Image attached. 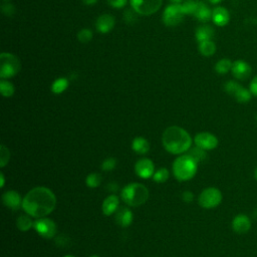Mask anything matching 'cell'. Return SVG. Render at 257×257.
I'll use <instances>...</instances> for the list:
<instances>
[{
    "label": "cell",
    "instance_id": "9",
    "mask_svg": "<svg viewBox=\"0 0 257 257\" xmlns=\"http://www.w3.org/2000/svg\"><path fill=\"white\" fill-rule=\"evenodd\" d=\"M185 16L182 9V4L174 3L168 6L163 13V22L167 26H176L178 25Z\"/></svg>",
    "mask_w": 257,
    "mask_h": 257
},
{
    "label": "cell",
    "instance_id": "11",
    "mask_svg": "<svg viewBox=\"0 0 257 257\" xmlns=\"http://www.w3.org/2000/svg\"><path fill=\"white\" fill-rule=\"evenodd\" d=\"M194 143L197 147L205 151H210L214 150L218 146V139L216 136H214L211 133L202 132L195 136Z\"/></svg>",
    "mask_w": 257,
    "mask_h": 257
},
{
    "label": "cell",
    "instance_id": "22",
    "mask_svg": "<svg viewBox=\"0 0 257 257\" xmlns=\"http://www.w3.org/2000/svg\"><path fill=\"white\" fill-rule=\"evenodd\" d=\"M213 35H214V31L209 25L199 26L196 31V39L198 40V42L211 40Z\"/></svg>",
    "mask_w": 257,
    "mask_h": 257
},
{
    "label": "cell",
    "instance_id": "28",
    "mask_svg": "<svg viewBox=\"0 0 257 257\" xmlns=\"http://www.w3.org/2000/svg\"><path fill=\"white\" fill-rule=\"evenodd\" d=\"M232 63L231 61L227 60V59H223L221 61H219L216 64H215V70L216 73L219 75H225L227 74L228 71H229L232 67Z\"/></svg>",
    "mask_w": 257,
    "mask_h": 257
},
{
    "label": "cell",
    "instance_id": "16",
    "mask_svg": "<svg viewBox=\"0 0 257 257\" xmlns=\"http://www.w3.org/2000/svg\"><path fill=\"white\" fill-rule=\"evenodd\" d=\"M120 204V199L116 195H110L107 197L102 205V210L105 216H111L113 213H116L119 209Z\"/></svg>",
    "mask_w": 257,
    "mask_h": 257
},
{
    "label": "cell",
    "instance_id": "30",
    "mask_svg": "<svg viewBox=\"0 0 257 257\" xmlns=\"http://www.w3.org/2000/svg\"><path fill=\"white\" fill-rule=\"evenodd\" d=\"M169 179V171L166 168L159 169L153 175V180L156 183H165Z\"/></svg>",
    "mask_w": 257,
    "mask_h": 257
},
{
    "label": "cell",
    "instance_id": "21",
    "mask_svg": "<svg viewBox=\"0 0 257 257\" xmlns=\"http://www.w3.org/2000/svg\"><path fill=\"white\" fill-rule=\"evenodd\" d=\"M132 149L139 155H145L150 151V144L147 139L137 137L132 142Z\"/></svg>",
    "mask_w": 257,
    "mask_h": 257
},
{
    "label": "cell",
    "instance_id": "2",
    "mask_svg": "<svg viewBox=\"0 0 257 257\" xmlns=\"http://www.w3.org/2000/svg\"><path fill=\"white\" fill-rule=\"evenodd\" d=\"M162 142L166 151L173 155L188 152L192 146V138L189 133L177 126L166 128L162 136Z\"/></svg>",
    "mask_w": 257,
    "mask_h": 257
},
{
    "label": "cell",
    "instance_id": "8",
    "mask_svg": "<svg viewBox=\"0 0 257 257\" xmlns=\"http://www.w3.org/2000/svg\"><path fill=\"white\" fill-rule=\"evenodd\" d=\"M162 0H131L132 8L142 16H151L160 9Z\"/></svg>",
    "mask_w": 257,
    "mask_h": 257
},
{
    "label": "cell",
    "instance_id": "5",
    "mask_svg": "<svg viewBox=\"0 0 257 257\" xmlns=\"http://www.w3.org/2000/svg\"><path fill=\"white\" fill-rule=\"evenodd\" d=\"M20 70V62L16 55L8 52L0 54V78L2 80L10 79L18 74Z\"/></svg>",
    "mask_w": 257,
    "mask_h": 257
},
{
    "label": "cell",
    "instance_id": "35",
    "mask_svg": "<svg viewBox=\"0 0 257 257\" xmlns=\"http://www.w3.org/2000/svg\"><path fill=\"white\" fill-rule=\"evenodd\" d=\"M198 1H186L182 4V9L185 14H194L195 9L197 7Z\"/></svg>",
    "mask_w": 257,
    "mask_h": 257
},
{
    "label": "cell",
    "instance_id": "46",
    "mask_svg": "<svg viewBox=\"0 0 257 257\" xmlns=\"http://www.w3.org/2000/svg\"><path fill=\"white\" fill-rule=\"evenodd\" d=\"M90 257H99V256H97V255H92V256H90Z\"/></svg>",
    "mask_w": 257,
    "mask_h": 257
},
{
    "label": "cell",
    "instance_id": "41",
    "mask_svg": "<svg viewBox=\"0 0 257 257\" xmlns=\"http://www.w3.org/2000/svg\"><path fill=\"white\" fill-rule=\"evenodd\" d=\"M4 183H5L4 175H3V173H0V186H1V188L4 187Z\"/></svg>",
    "mask_w": 257,
    "mask_h": 257
},
{
    "label": "cell",
    "instance_id": "42",
    "mask_svg": "<svg viewBox=\"0 0 257 257\" xmlns=\"http://www.w3.org/2000/svg\"><path fill=\"white\" fill-rule=\"evenodd\" d=\"M209 1H210L211 3H213V4H217V3L221 2L222 0H209Z\"/></svg>",
    "mask_w": 257,
    "mask_h": 257
},
{
    "label": "cell",
    "instance_id": "39",
    "mask_svg": "<svg viewBox=\"0 0 257 257\" xmlns=\"http://www.w3.org/2000/svg\"><path fill=\"white\" fill-rule=\"evenodd\" d=\"M250 92L257 97V76L250 82Z\"/></svg>",
    "mask_w": 257,
    "mask_h": 257
},
{
    "label": "cell",
    "instance_id": "20",
    "mask_svg": "<svg viewBox=\"0 0 257 257\" xmlns=\"http://www.w3.org/2000/svg\"><path fill=\"white\" fill-rule=\"evenodd\" d=\"M193 16L200 21L207 22L212 18V11L204 2H197V7Z\"/></svg>",
    "mask_w": 257,
    "mask_h": 257
},
{
    "label": "cell",
    "instance_id": "1",
    "mask_svg": "<svg viewBox=\"0 0 257 257\" xmlns=\"http://www.w3.org/2000/svg\"><path fill=\"white\" fill-rule=\"evenodd\" d=\"M55 206L56 197L47 187L33 188L25 195L22 202L23 210L34 218H44L49 215Z\"/></svg>",
    "mask_w": 257,
    "mask_h": 257
},
{
    "label": "cell",
    "instance_id": "3",
    "mask_svg": "<svg viewBox=\"0 0 257 257\" xmlns=\"http://www.w3.org/2000/svg\"><path fill=\"white\" fill-rule=\"evenodd\" d=\"M121 197L127 205L139 207L148 201L149 191L145 185L140 183H131L126 185L123 188Z\"/></svg>",
    "mask_w": 257,
    "mask_h": 257
},
{
    "label": "cell",
    "instance_id": "23",
    "mask_svg": "<svg viewBox=\"0 0 257 257\" xmlns=\"http://www.w3.org/2000/svg\"><path fill=\"white\" fill-rule=\"evenodd\" d=\"M199 51L204 56H211L216 51V46L211 40L199 42Z\"/></svg>",
    "mask_w": 257,
    "mask_h": 257
},
{
    "label": "cell",
    "instance_id": "31",
    "mask_svg": "<svg viewBox=\"0 0 257 257\" xmlns=\"http://www.w3.org/2000/svg\"><path fill=\"white\" fill-rule=\"evenodd\" d=\"M9 159H10V153L8 149L4 145H1L0 146V167L1 168L5 167L9 162Z\"/></svg>",
    "mask_w": 257,
    "mask_h": 257
},
{
    "label": "cell",
    "instance_id": "37",
    "mask_svg": "<svg viewBox=\"0 0 257 257\" xmlns=\"http://www.w3.org/2000/svg\"><path fill=\"white\" fill-rule=\"evenodd\" d=\"M107 1L111 6L115 8H122L127 4V0H107Z\"/></svg>",
    "mask_w": 257,
    "mask_h": 257
},
{
    "label": "cell",
    "instance_id": "36",
    "mask_svg": "<svg viewBox=\"0 0 257 257\" xmlns=\"http://www.w3.org/2000/svg\"><path fill=\"white\" fill-rule=\"evenodd\" d=\"M1 11L6 16H12L14 12H16V8H14V6L10 3H5L1 5Z\"/></svg>",
    "mask_w": 257,
    "mask_h": 257
},
{
    "label": "cell",
    "instance_id": "33",
    "mask_svg": "<svg viewBox=\"0 0 257 257\" xmlns=\"http://www.w3.org/2000/svg\"><path fill=\"white\" fill-rule=\"evenodd\" d=\"M116 166H117V160L115 158H112V157H110V158L106 159L102 163V170L106 171V172H109V171L115 169Z\"/></svg>",
    "mask_w": 257,
    "mask_h": 257
},
{
    "label": "cell",
    "instance_id": "24",
    "mask_svg": "<svg viewBox=\"0 0 257 257\" xmlns=\"http://www.w3.org/2000/svg\"><path fill=\"white\" fill-rule=\"evenodd\" d=\"M34 222L32 220V218L27 215H20L16 220V226L20 231H28L33 227Z\"/></svg>",
    "mask_w": 257,
    "mask_h": 257
},
{
    "label": "cell",
    "instance_id": "43",
    "mask_svg": "<svg viewBox=\"0 0 257 257\" xmlns=\"http://www.w3.org/2000/svg\"><path fill=\"white\" fill-rule=\"evenodd\" d=\"M170 1L173 2V3H180L183 1V0H170Z\"/></svg>",
    "mask_w": 257,
    "mask_h": 257
},
{
    "label": "cell",
    "instance_id": "38",
    "mask_svg": "<svg viewBox=\"0 0 257 257\" xmlns=\"http://www.w3.org/2000/svg\"><path fill=\"white\" fill-rule=\"evenodd\" d=\"M182 199H183V201L187 202V203H190V202L193 201L194 194L192 192H190V191H185L182 194Z\"/></svg>",
    "mask_w": 257,
    "mask_h": 257
},
{
    "label": "cell",
    "instance_id": "18",
    "mask_svg": "<svg viewBox=\"0 0 257 257\" xmlns=\"http://www.w3.org/2000/svg\"><path fill=\"white\" fill-rule=\"evenodd\" d=\"M115 26V18L111 14H103L96 20V30L101 33L110 32Z\"/></svg>",
    "mask_w": 257,
    "mask_h": 257
},
{
    "label": "cell",
    "instance_id": "34",
    "mask_svg": "<svg viewBox=\"0 0 257 257\" xmlns=\"http://www.w3.org/2000/svg\"><path fill=\"white\" fill-rule=\"evenodd\" d=\"M137 12L133 9H128V10H126L125 11V13H124V18H125V21L127 22V23H128V24H133V23H135L136 22V20H137V14H136Z\"/></svg>",
    "mask_w": 257,
    "mask_h": 257
},
{
    "label": "cell",
    "instance_id": "17",
    "mask_svg": "<svg viewBox=\"0 0 257 257\" xmlns=\"http://www.w3.org/2000/svg\"><path fill=\"white\" fill-rule=\"evenodd\" d=\"M134 220L133 212L128 207H119L116 212V221L122 227H128Z\"/></svg>",
    "mask_w": 257,
    "mask_h": 257
},
{
    "label": "cell",
    "instance_id": "47",
    "mask_svg": "<svg viewBox=\"0 0 257 257\" xmlns=\"http://www.w3.org/2000/svg\"><path fill=\"white\" fill-rule=\"evenodd\" d=\"M3 1H5V2H8V1H10V0H3Z\"/></svg>",
    "mask_w": 257,
    "mask_h": 257
},
{
    "label": "cell",
    "instance_id": "44",
    "mask_svg": "<svg viewBox=\"0 0 257 257\" xmlns=\"http://www.w3.org/2000/svg\"><path fill=\"white\" fill-rule=\"evenodd\" d=\"M254 176H255V179L257 180V168H256V170H255V172H254Z\"/></svg>",
    "mask_w": 257,
    "mask_h": 257
},
{
    "label": "cell",
    "instance_id": "4",
    "mask_svg": "<svg viewBox=\"0 0 257 257\" xmlns=\"http://www.w3.org/2000/svg\"><path fill=\"white\" fill-rule=\"evenodd\" d=\"M198 163L189 155H183L173 163V174L178 181H189L197 173Z\"/></svg>",
    "mask_w": 257,
    "mask_h": 257
},
{
    "label": "cell",
    "instance_id": "29",
    "mask_svg": "<svg viewBox=\"0 0 257 257\" xmlns=\"http://www.w3.org/2000/svg\"><path fill=\"white\" fill-rule=\"evenodd\" d=\"M0 91H1V94L5 97L12 96L14 94V87L13 84L7 80H2L0 81Z\"/></svg>",
    "mask_w": 257,
    "mask_h": 257
},
{
    "label": "cell",
    "instance_id": "13",
    "mask_svg": "<svg viewBox=\"0 0 257 257\" xmlns=\"http://www.w3.org/2000/svg\"><path fill=\"white\" fill-rule=\"evenodd\" d=\"M231 71L235 79L239 80H245L251 76L252 69L247 63L243 61H236L232 64Z\"/></svg>",
    "mask_w": 257,
    "mask_h": 257
},
{
    "label": "cell",
    "instance_id": "45",
    "mask_svg": "<svg viewBox=\"0 0 257 257\" xmlns=\"http://www.w3.org/2000/svg\"><path fill=\"white\" fill-rule=\"evenodd\" d=\"M64 257H75V256H73V255H65Z\"/></svg>",
    "mask_w": 257,
    "mask_h": 257
},
{
    "label": "cell",
    "instance_id": "27",
    "mask_svg": "<svg viewBox=\"0 0 257 257\" xmlns=\"http://www.w3.org/2000/svg\"><path fill=\"white\" fill-rule=\"evenodd\" d=\"M102 175L98 174V173H92L90 175L87 176L85 178V184H87V186L94 189L98 187L99 185L102 183Z\"/></svg>",
    "mask_w": 257,
    "mask_h": 257
},
{
    "label": "cell",
    "instance_id": "12",
    "mask_svg": "<svg viewBox=\"0 0 257 257\" xmlns=\"http://www.w3.org/2000/svg\"><path fill=\"white\" fill-rule=\"evenodd\" d=\"M135 172L142 179H149L155 174V166L152 160L142 158L135 164Z\"/></svg>",
    "mask_w": 257,
    "mask_h": 257
},
{
    "label": "cell",
    "instance_id": "15",
    "mask_svg": "<svg viewBox=\"0 0 257 257\" xmlns=\"http://www.w3.org/2000/svg\"><path fill=\"white\" fill-rule=\"evenodd\" d=\"M2 201H3V204L9 209L17 210L20 208V206H22L23 200L21 199V196L19 195V193H17L16 191L9 190L3 194Z\"/></svg>",
    "mask_w": 257,
    "mask_h": 257
},
{
    "label": "cell",
    "instance_id": "7",
    "mask_svg": "<svg viewBox=\"0 0 257 257\" xmlns=\"http://www.w3.org/2000/svg\"><path fill=\"white\" fill-rule=\"evenodd\" d=\"M224 90L228 95L233 96L238 103L246 104L251 99L252 94L250 90H246L234 80L227 81L224 85Z\"/></svg>",
    "mask_w": 257,
    "mask_h": 257
},
{
    "label": "cell",
    "instance_id": "32",
    "mask_svg": "<svg viewBox=\"0 0 257 257\" xmlns=\"http://www.w3.org/2000/svg\"><path fill=\"white\" fill-rule=\"evenodd\" d=\"M78 38L82 44H87V42H90L93 39V32L91 30L84 28V30H81L78 33Z\"/></svg>",
    "mask_w": 257,
    "mask_h": 257
},
{
    "label": "cell",
    "instance_id": "6",
    "mask_svg": "<svg viewBox=\"0 0 257 257\" xmlns=\"http://www.w3.org/2000/svg\"><path fill=\"white\" fill-rule=\"evenodd\" d=\"M222 202V193L215 187L204 189L198 197L199 205L205 209H213Z\"/></svg>",
    "mask_w": 257,
    "mask_h": 257
},
{
    "label": "cell",
    "instance_id": "10",
    "mask_svg": "<svg viewBox=\"0 0 257 257\" xmlns=\"http://www.w3.org/2000/svg\"><path fill=\"white\" fill-rule=\"evenodd\" d=\"M33 228L39 236L46 239H51L56 234V224L51 219L46 217L35 220Z\"/></svg>",
    "mask_w": 257,
    "mask_h": 257
},
{
    "label": "cell",
    "instance_id": "48",
    "mask_svg": "<svg viewBox=\"0 0 257 257\" xmlns=\"http://www.w3.org/2000/svg\"><path fill=\"white\" fill-rule=\"evenodd\" d=\"M256 121H257V115H256Z\"/></svg>",
    "mask_w": 257,
    "mask_h": 257
},
{
    "label": "cell",
    "instance_id": "19",
    "mask_svg": "<svg viewBox=\"0 0 257 257\" xmlns=\"http://www.w3.org/2000/svg\"><path fill=\"white\" fill-rule=\"evenodd\" d=\"M212 19L218 26H225L229 22V12L224 7H216L212 11Z\"/></svg>",
    "mask_w": 257,
    "mask_h": 257
},
{
    "label": "cell",
    "instance_id": "14",
    "mask_svg": "<svg viewBox=\"0 0 257 257\" xmlns=\"http://www.w3.org/2000/svg\"><path fill=\"white\" fill-rule=\"evenodd\" d=\"M251 228V220L245 214H238L232 220V229L238 234L247 233Z\"/></svg>",
    "mask_w": 257,
    "mask_h": 257
},
{
    "label": "cell",
    "instance_id": "26",
    "mask_svg": "<svg viewBox=\"0 0 257 257\" xmlns=\"http://www.w3.org/2000/svg\"><path fill=\"white\" fill-rule=\"evenodd\" d=\"M191 158L193 160H195L197 163L199 162H203L205 159H206V157H207V154H206V151L201 149V148H199V147H194V148H190L189 151H188V154Z\"/></svg>",
    "mask_w": 257,
    "mask_h": 257
},
{
    "label": "cell",
    "instance_id": "25",
    "mask_svg": "<svg viewBox=\"0 0 257 257\" xmlns=\"http://www.w3.org/2000/svg\"><path fill=\"white\" fill-rule=\"evenodd\" d=\"M68 88V80L67 79L61 78L55 80L51 85V91L55 95L63 94Z\"/></svg>",
    "mask_w": 257,
    "mask_h": 257
},
{
    "label": "cell",
    "instance_id": "40",
    "mask_svg": "<svg viewBox=\"0 0 257 257\" xmlns=\"http://www.w3.org/2000/svg\"><path fill=\"white\" fill-rule=\"evenodd\" d=\"M97 1H98V0H82L83 4H85V5H94Z\"/></svg>",
    "mask_w": 257,
    "mask_h": 257
}]
</instances>
